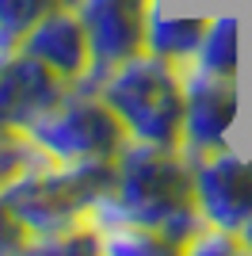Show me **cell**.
I'll return each instance as SVG.
<instances>
[{"instance_id":"2","label":"cell","mask_w":252,"mask_h":256,"mask_svg":"<svg viewBox=\"0 0 252 256\" xmlns=\"http://www.w3.org/2000/svg\"><path fill=\"white\" fill-rule=\"evenodd\" d=\"M84 88H96L107 100L130 142L180 146L184 138V69L180 65L142 50Z\"/></svg>"},{"instance_id":"15","label":"cell","mask_w":252,"mask_h":256,"mask_svg":"<svg viewBox=\"0 0 252 256\" xmlns=\"http://www.w3.org/2000/svg\"><path fill=\"white\" fill-rule=\"evenodd\" d=\"M31 241L34 237H31V230H27V222L16 214L12 199L4 195V188H0V256L31 252Z\"/></svg>"},{"instance_id":"19","label":"cell","mask_w":252,"mask_h":256,"mask_svg":"<svg viewBox=\"0 0 252 256\" xmlns=\"http://www.w3.org/2000/svg\"><path fill=\"white\" fill-rule=\"evenodd\" d=\"M202 4H206V0H202Z\"/></svg>"},{"instance_id":"13","label":"cell","mask_w":252,"mask_h":256,"mask_svg":"<svg viewBox=\"0 0 252 256\" xmlns=\"http://www.w3.org/2000/svg\"><path fill=\"white\" fill-rule=\"evenodd\" d=\"M100 234H104V252L111 256H180L149 226H115V230H100Z\"/></svg>"},{"instance_id":"3","label":"cell","mask_w":252,"mask_h":256,"mask_svg":"<svg viewBox=\"0 0 252 256\" xmlns=\"http://www.w3.org/2000/svg\"><path fill=\"white\" fill-rule=\"evenodd\" d=\"M111 184H115V160L62 164L46 153H34V160L4 188V195L38 241L92 218V206L111 192Z\"/></svg>"},{"instance_id":"6","label":"cell","mask_w":252,"mask_h":256,"mask_svg":"<svg viewBox=\"0 0 252 256\" xmlns=\"http://www.w3.org/2000/svg\"><path fill=\"white\" fill-rule=\"evenodd\" d=\"M191 164H195V206L202 222L237 234V226L252 214V138L191 157Z\"/></svg>"},{"instance_id":"5","label":"cell","mask_w":252,"mask_h":256,"mask_svg":"<svg viewBox=\"0 0 252 256\" xmlns=\"http://www.w3.org/2000/svg\"><path fill=\"white\" fill-rule=\"evenodd\" d=\"M252 115L248 80L214 76L202 69L184 65V138L180 150L188 157H202L210 150L233 146L237 130Z\"/></svg>"},{"instance_id":"12","label":"cell","mask_w":252,"mask_h":256,"mask_svg":"<svg viewBox=\"0 0 252 256\" xmlns=\"http://www.w3.org/2000/svg\"><path fill=\"white\" fill-rule=\"evenodd\" d=\"M69 0H0V50H20L34 23Z\"/></svg>"},{"instance_id":"1","label":"cell","mask_w":252,"mask_h":256,"mask_svg":"<svg viewBox=\"0 0 252 256\" xmlns=\"http://www.w3.org/2000/svg\"><path fill=\"white\" fill-rule=\"evenodd\" d=\"M195 203V164L180 146L126 142L115 157V184L92 206L100 230L149 226L160 230L164 218Z\"/></svg>"},{"instance_id":"11","label":"cell","mask_w":252,"mask_h":256,"mask_svg":"<svg viewBox=\"0 0 252 256\" xmlns=\"http://www.w3.org/2000/svg\"><path fill=\"white\" fill-rule=\"evenodd\" d=\"M210 20V4L202 0H153L146 23V54L172 65H191Z\"/></svg>"},{"instance_id":"7","label":"cell","mask_w":252,"mask_h":256,"mask_svg":"<svg viewBox=\"0 0 252 256\" xmlns=\"http://www.w3.org/2000/svg\"><path fill=\"white\" fill-rule=\"evenodd\" d=\"M153 0H76L88 42H92V76L80 84H96L115 65L146 50V23Z\"/></svg>"},{"instance_id":"8","label":"cell","mask_w":252,"mask_h":256,"mask_svg":"<svg viewBox=\"0 0 252 256\" xmlns=\"http://www.w3.org/2000/svg\"><path fill=\"white\" fill-rule=\"evenodd\" d=\"M69 88L73 84H65L23 50H0V126L27 134V126L46 115Z\"/></svg>"},{"instance_id":"10","label":"cell","mask_w":252,"mask_h":256,"mask_svg":"<svg viewBox=\"0 0 252 256\" xmlns=\"http://www.w3.org/2000/svg\"><path fill=\"white\" fill-rule=\"evenodd\" d=\"M191 69L248 80V73H252V12H244V4H210V20H206L199 50L191 58Z\"/></svg>"},{"instance_id":"14","label":"cell","mask_w":252,"mask_h":256,"mask_svg":"<svg viewBox=\"0 0 252 256\" xmlns=\"http://www.w3.org/2000/svg\"><path fill=\"white\" fill-rule=\"evenodd\" d=\"M34 153L38 150L31 146V138H27L23 130L0 126V188H8V184L34 160Z\"/></svg>"},{"instance_id":"9","label":"cell","mask_w":252,"mask_h":256,"mask_svg":"<svg viewBox=\"0 0 252 256\" xmlns=\"http://www.w3.org/2000/svg\"><path fill=\"white\" fill-rule=\"evenodd\" d=\"M20 50L34 62H42L50 73H58L65 84H80L92 76V42H88V27H84L80 12L73 4L46 12L34 23L27 38L20 42Z\"/></svg>"},{"instance_id":"16","label":"cell","mask_w":252,"mask_h":256,"mask_svg":"<svg viewBox=\"0 0 252 256\" xmlns=\"http://www.w3.org/2000/svg\"><path fill=\"white\" fill-rule=\"evenodd\" d=\"M184 256H241V241L233 230H222V226H202L199 234L188 241Z\"/></svg>"},{"instance_id":"18","label":"cell","mask_w":252,"mask_h":256,"mask_svg":"<svg viewBox=\"0 0 252 256\" xmlns=\"http://www.w3.org/2000/svg\"><path fill=\"white\" fill-rule=\"evenodd\" d=\"M206 4H244V0H206Z\"/></svg>"},{"instance_id":"17","label":"cell","mask_w":252,"mask_h":256,"mask_svg":"<svg viewBox=\"0 0 252 256\" xmlns=\"http://www.w3.org/2000/svg\"><path fill=\"white\" fill-rule=\"evenodd\" d=\"M237 241H241V252H252V214L237 226Z\"/></svg>"},{"instance_id":"4","label":"cell","mask_w":252,"mask_h":256,"mask_svg":"<svg viewBox=\"0 0 252 256\" xmlns=\"http://www.w3.org/2000/svg\"><path fill=\"white\" fill-rule=\"evenodd\" d=\"M27 138L38 153L62 164H84V160H115L122 153L126 126L107 107L96 88L73 84L58 104L27 126Z\"/></svg>"}]
</instances>
